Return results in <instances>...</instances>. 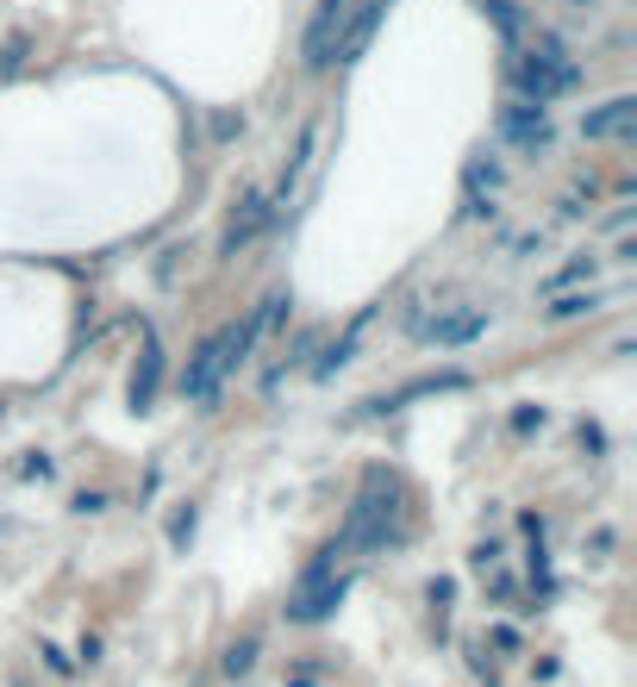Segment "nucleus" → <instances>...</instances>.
Wrapping results in <instances>:
<instances>
[{"instance_id": "3", "label": "nucleus", "mask_w": 637, "mask_h": 687, "mask_svg": "<svg viewBox=\"0 0 637 687\" xmlns=\"http://www.w3.org/2000/svg\"><path fill=\"white\" fill-rule=\"evenodd\" d=\"M575 81H581V63L569 57L557 39H538V51L513 57V88H519V100H531V107H550V100L569 95Z\"/></svg>"}, {"instance_id": "13", "label": "nucleus", "mask_w": 637, "mask_h": 687, "mask_svg": "<svg viewBox=\"0 0 637 687\" xmlns=\"http://www.w3.org/2000/svg\"><path fill=\"white\" fill-rule=\"evenodd\" d=\"M587 306H594V294H569V301L550 306V319H575V313H587Z\"/></svg>"}, {"instance_id": "6", "label": "nucleus", "mask_w": 637, "mask_h": 687, "mask_svg": "<svg viewBox=\"0 0 637 687\" xmlns=\"http://www.w3.org/2000/svg\"><path fill=\"white\" fill-rule=\"evenodd\" d=\"M637 132V100L631 95H613L606 107H587L581 113V138H594V144H618V138Z\"/></svg>"}, {"instance_id": "5", "label": "nucleus", "mask_w": 637, "mask_h": 687, "mask_svg": "<svg viewBox=\"0 0 637 687\" xmlns=\"http://www.w3.org/2000/svg\"><path fill=\"white\" fill-rule=\"evenodd\" d=\"M494 132H501L506 144H519V151H543V144H550V113L531 107V100H513V107H501Z\"/></svg>"}, {"instance_id": "8", "label": "nucleus", "mask_w": 637, "mask_h": 687, "mask_svg": "<svg viewBox=\"0 0 637 687\" xmlns=\"http://www.w3.org/2000/svg\"><path fill=\"white\" fill-rule=\"evenodd\" d=\"M270 219H275V207H270V200H263V194H244V200H238V212H232V226H226V250L238 257V250L251 244L256 231L270 226Z\"/></svg>"}, {"instance_id": "14", "label": "nucleus", "mask_w": 637, "mask_h": 687, "mask_svg": "<svg viewBox=\"0 0 637 687\" xmlns=\"http://www.w3.org/2000/svg\"><path fill=\"white\" fill-rule=\"evenodd\" d=\"M562 7H594V0H562Z\"/></svg>"}, {"instance_id": "12", "label": "nucleus", "mask_w": 637, "mask_h": 687, "mask_svg": "<svg viewBox=\"0 0 637 687\" xmlns=\"http://www.w3.org/2000/svg\"><path fill=\"white\" fill-rule=\"evenodd\" d=\"M256 663V644H232V656H226V675H251Z\"/></svg>"}, {"instance_id": "11", "label": "nucleus", "mask_w": 637, "mask_h": 687, "mask_svg": "<svg viewBox=\"0 0 637 687\" xmlns=\"http://www.w3.org/2000/svg\"><path fill=\"white\" fill-rule=\"evenodd\" d=\"M487 13H494V25H501V39H506V44H519V39H525V20H519V7H513V0H487Z\"/></svg>"}, {"instance_id": "10", "label": "nucleus", "mask_w": 637, "mask_h": 687, "mask_svg": "<svg viewBox=\"0 0 637 687\" xmlns=\"http://www.w3.org/2000/svg\"><path fill=\"white\" fill-rule=\"evenodd\" d=\"M156 375H163V350H156V338H144V363H138V375H132V406L138 413L156 401Z\"/></svg>"}, {"instance_id": "7", "label": "nucleus", "mask_w": 637, "mask_h": 687, "mask_svg": "<svg viewBox=\"0 0 637 687\" xmlns=\"http://www.w3.org/2000/svg\"><path fill=\"white\" fill-rule=\"evenodd\" d=\"M344 7H350V0H319V7H312L307 39H300V63H307V69H326V63H331V39H338Z\"/></svg>"}, {"instance_id": "4", "label": "nucleus", "mask_w": 637, "mask_h": 687, "mask_svg": "<svg viewBox=\"0 0 637 687\" xmlns=\"http://www.w3.org/2000/svg\"><path fill=\"white\" fill-rule=\"evenodd\" d=\"M382 7H387V0H350L344 20H338V39H331V57H338V63L363 57L369 39H375V25H382Z\"/></svg>"}, {"instance_id": "1", "label": "nucleus", "mask_w": 637, "mask_h": 687, "mask_svg": "<svg viewBox=\"0 0 637 687\" xmlns=\"http://www.w3.org/2000/svg\"><path fill=\"white\" fill-rule=\"evenodd\" d=\"M282 306H288V294H270L256 313H244V319L226 325V331H212V338L188 357V369H182V394H188V401H212V394H219V382H226V375H232V369L256 350V338L282 319Z\"/></svg>"}, {"instance_id": "2", "label": "nucleus", "mask_w": 637, "mask_h": 687, "mask_svg": "<svg viewBox=\"0 0 637 687\" xmlns=\"http://www.w3.org/2000/svg\"><path fill=\"white\" fill-rule=\"evenodd\" d=\"M387 544H406V494L387 469H369L344 513L338 550H387Z\"/></svg>"}, {"instance_id": "9", "label": "nucleus", "mask_w": 637, "mask_h": 687, "mask_svg": "<svg viewBox=\"0 0 637 687\" xmlns=\"http://www.w3.org/2000/svg\"><path fill=\"white\" fill-rule=\"evenodd\" d=\"M431 344H469V338H482L487 331V313H450V319H431V325H419Z\"/></svg>"}]
</instances>
